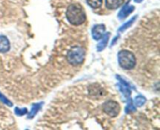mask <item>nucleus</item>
Wrapping results in <instances>:
<instances>
[{"label":"nucleus","instance_id":"1","mask_svg":"<svg viewBox=\"0 0 160 130\" xmlns=\"http://www.w3.org/2000/svg\"><path fill=\"white\" fill-rule=\"evenodd\" d=\"M66 16L71 24L81 25L86 20V13L82 6L78 4H72L67 8Z\"/></svg>","mask_w":160,"mask_h":130},{"label":"nucleus","instance_id":"2","mask_svg":"<svg viewBox=\"0 0 160 130\" xmlns=\"http://www.w3.org/2000/svg\"><path fill=\"white\" fill-rule=\"evenodd\" d=\"M118 61L120 67L126 70L133 69L136 64L135 56L128 50H122L118 53Z\"/></svg>","mask_w":160,"mask_h":130},{"label":"nucleus","instance_id":"3","mask_svg":"<svg viewBox=\"0 0 160 130\" xmlns=\"http://www.w3.org/2000/svg\"><path fill=\"white\" fill-rule=\"evenodd\" d=\"M67 60L70 64L79 65L82 64L85 58V50L83 47L74 46L67 53Z\"/></svg>","mask_w":160,"mask_h":130},{"label":"nucleus","instance_id":"4","mask_svg":"<svg viewBox=\"0 0 160 130\" xmlns=\"http://www.w3.org/2000/svg\"><path fill=\"white\" fill-rule=\"evenodd\" d=\"M103 111L110 117H117L120 114V106L117 102L113 101V100H109L103 104Z\"/></svg>","mask_w":160,"mask_h":130},{"label":"nucleus","instance_id":"5","mask_svg":"<svg viewBox=\"0 0 160 130\" xmlns=\"http://www.w3.org/2000/svg\"><path fill=\"white\" fill-rule=\"evenodd\" d=\"M105 31H106V28L105 25L103 24H98L95 25L92 29V37L95 40H100L104 35Z\"/></svg>","mask_w":160,"mask_h":130},{"label":"nucleus","instance_id":"6","mask_svg":"<svg viewBox=\"0 0 160 130\" xmlns=\"http://www.w3.org/2000/svg\"><path fill=\"white\" fill-rule=\"evenodd\" d=\"M134 10V7L133 6H131L128 3L124 5V6L123 7V9L120 11L119 13V18L120 19H124L128 17L129 14H131L133 11Z\"/></svg>","mask_w":160,"mask_h":130},{"label":"nucleus","instance_id":"7","mask_svg":"<svg viewBox=\"0 0 160 130\" xmlns=\"http://www.w3.org/2000/svg\"><path fill=\"white\" fill-rule=\"evenodd\" d=\"M10 49L9 41L6 36L0 35V53H6Z\"/></svg>","mask_w":160,"mask_h":130},{"label":"nucleus","instance_id":"8","mask_svg":"<svg viewBox=\"0 0 160 130\" xmlns=\"http://www.w3.org/2000/svg\"><path fill=\"white\" fill-rule=\"evenodd\" d=\"M123 3V0H106V6L108 9H116L120 7Z\"/></svg>","mask_w":160,"mask_h":130},{"label":"nucleus","instance_id":"9","mask_svg":"<svg viewBox=\"0 0 160 130\" xmlns=\"http://www.w3.org/2000/svg\"><path fill=\"white\" fill-rule=\"evenodd\" d=\"M109 36H110V34L109 33H106V34H104V35L102 36V40L100 42V43L98 44V46H97V49L98 51H102V50L106 48V45H107L108 42H109Z\"/></svg>","mask_w":160,"mask_h":130},{"label":"nucleus","instance_id":"10","mask_svg":"<svg viewBox=\"0 0 160 130\" xmlns=\"http://www.w3.org/2000/svg\"><path fill=\"white\" fill-rule=\"evenodd\" d=\"M87 3L93 9H98L102 5V0H87Z\"/></svg>","mask_w":160,"mask_h":130},{"label":"nucleus","instance_id":"11","mask_svg":"<svg viewBox=\"0 0 160 130\" xmlns=\"http://www.w3.org/2000/svg\"><path fill=\"white\" fill-rule=\"evenodd\" d=\"M134 101H135L136 106L141 107L145 103L146 99H145L143 96H138L135 98V100H134Z\"/></svg>","mask_w":160,"mask_h":130},{"label":"nucleus","instance_id":"12","mask_svg":"<svg viewBox=\"0 0 160 130\" xmlns=\"http://www.w3.org/2000/svg\"><path fill=\"white\" fill-rule=\"evenodd\" d=\"M136 17H134L132 19H131V20H130L129 21L127 22V23H125L124 25H123V26H122L121 28H120V31H125V30H126L127 28H129V27L131 26V25L133 23H134V20H135V19H136Z\"/></svg>","mask_w":160,"mask_h":130},{"label":"nucleus","instance_id":"13","mask_svg":"<svg viewBox=\"0 0 160 130\" xmlns=\"http://www.w3.org/2000/svg\"><path fill=\"white\" fill-rule=\"evenodd\" d=\"M40 106H41L40 104H36L35 106L33 107L32 110H31V113H30V115H29L30 117H32L33 116H34V114L38 112V111L39 108H40Z\"/></svg>","mask_w":160,"mask_h":130},{"label":"nucleus","instance_id":"14","mask_svg":"<svg viewBox=\"0 0 160 130\" xmlns=\"http://www.w3.org/2000/svg\"><path fill=\"white\" fill-rule=\"evenodd\" d=\"M15 111L16 113H17V114H18V115H23V114H25L28 112V110H27L26 108H24L23 110L20 109V108H16Z\"/></svg>","mask_w":160,"mask_h":130},{"label":"nucleus","instance_id":"15","mask_svg":"<svg viewBox=\"0 0 160 130\" xmlns=\"http://www.w3.org/2000/svg\"><path fill=\"white\" fill-rule=\"evenodd\" d=\"M0 100H1L3 102V103H6V104L9 105V106H12V103H11L10 102H9V100H8L7 99H6V97L4 96H2V95L1 93H0Z\"/></svg>","mask_w":160,"mask_h":130},{"label":"nucleus","instance_id":"16","mask_svg":"<svg viewBox=\"0 0 160 130\" xmlns=\"http://www.w3.org/2000/svg\"><path fill=\"white\" fill-rule=\"evenodd\" d=\"M134 1H135L136 3H141V2H142V0H134Z\"/></svg>","mask_w":160,"mask_h":130}]
</instances>
